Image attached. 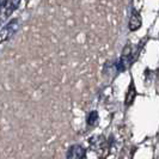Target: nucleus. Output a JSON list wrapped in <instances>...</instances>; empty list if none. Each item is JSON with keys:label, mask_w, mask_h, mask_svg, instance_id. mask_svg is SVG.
<instances>
[{"label": "nucleus", "mask_w": 159, "mask_h": 159, "mask_svg": "<svg viewBox=\"0 0 159 159\" xmlns=\"http://www.w3.org/2000/svg\"><path fill=\"white\" fill-rule=\"evenodd\" d=\"M86 154L85 148L81 145H73L68 148L66 157L67 159H83Z\"/></svg>", "instance_id": "2"}, {"label": "nucleus", "mask_w": 159, "mask_h": 159, "mask_svg": "<svg viewBox=\"0 0 159 159\" xmlns=\"http://www.w3.org/2000/svg\"><path fill=\"white\" fill-rule=\"evenodd\" d=\"M141 26V16L136 12L135 10H133L132 12V16L129 19V24H128V28L130 31H135L139 28Z\"/></svg>", "instance_id": "3"}, {"label": "nucleus", "mask_w": 159, "mask_h": 159, "mask_svg": "<svg viewBox=\"0 0 159 159\" xmlns=\"http://www.w3.org/2000/svg\"><path fill=\"white\" fill-rule=\"evenodd\" d=\"M98 121V112L96 110H92L88 114V117H86V122H88L89 126H95Z\"/></svg>", "instance_id": "6"}, {"label": "nucleus", "mask_w": 159, "mask_h": 159, "mask_svg": "<svg viewBox=\"0 0 159 159\" xmlns=\"http://www.w3.org/2000/svg\"><path fill=\"white\" fill-rule=\"evenodd\" d=\"M135 96H136L135 88H134V85H133V83H132V84H130V86H129V89H128L127 96H126V104L129 105V104L133 103V101H134Z\"/></svg>", "instance_id": "5"}, {"label": "nucleus", "mask_w": 159, "mask_h": 159, "mask_svg": "<svg viewBox=\"0 0 159 159\" xmlns=\"http://www.w3.org/2000/svg\"><path fill=\"white\" fill-rule=\"evenodd\" d=\"M90 143L96 147V148H101V147H103L104 145H105V139H104V136L102 135H95L92 136V138H90Z\"/></svg>", "instance_id": "4"}, {"label": "nucleus", "mask_w": 159, "mask_h": 159, "mask_svg": "<svg viewBox=\"0 0 159 159\" xmlns=\"http://www.w3.org/2000/svg\"><path fill=\"white\" fill-rule=\"evenodd\" d=\"M116 70H117V72H123L126 70V64H125L121 59L116 62Z\"/></svg>", "instance_id": "7"}, {"label": "nucleus", "mask_w": 159, "mask_h": 159, "mask_svg": "<svg viewBox=\"0 0 159 159\" xmlns=\"http://www.w3.org/2000/svg\"><path fill=\"white\" fill-rule=\"evenodd\" d=\"M1 7H2V0H0V11H1Z\"/></svg>", "instance_id": "8"}, {"label": "nucleus", "mask_w": 159, "mask_h": 159, "mask_svg": "<svg viewBox=\"0 0 159 159\" xmlns=\"http://www.w3.org/2000/svg\"><path fill=\"white\" fill-rule=\"evenodd\" d=\"M18 19H12L0 29V41H6L18 30Z\"/></svg>", "instance_id": "1"}]
</instances>
